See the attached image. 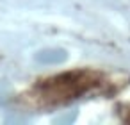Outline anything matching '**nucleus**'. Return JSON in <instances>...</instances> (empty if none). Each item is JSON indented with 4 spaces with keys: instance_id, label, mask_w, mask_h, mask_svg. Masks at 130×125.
<instances>
[{
    "instance_id": "obj_1",
    "label": "nucleus",
    "mask_w": 130,
    "mask_h": 125,
    "mask_svg": "<svg viewBox=\"0 0 130 125\" xmlns=\"http://www.w3.org/2000/svg\"><path fill=\"white\" fill-rule=\"evenodd\" d=\"M64 59H66V52L61 48H46V50L38 52L36 55V61L43 64H57V63H62Z\"/></svg>"
}]
</instances>
